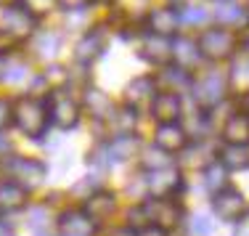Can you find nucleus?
Here are the masks:
<instances>
[{"instance_id": "1", "label": "nucleus", "mask_w": 249, "mask_h": 236, "mask_svg": "<svg viewBox=\"0 0 249 236\" xmlns=\"http://www.w3.org/2000/svg\"><path fill=\"white\" fill-rule=\"evenodd\" d=\"M48 106L37 96H21L14 104V125L27 138H40L48 130Z\"/></svg>"}, {"instance_id": "2", "label": "nucleus", "mask_w": 249, "mask_h": 236, "mask_svg": "<svg viewBox=\"0 0 249 236\" xmlns=\"http://www.w3.org/2000/svg\"><path fill=\"white\" fill-rule=\"evenodd\" d=\"M133 218H138V223H146V226H154V228H162V231H167V228H173L178 223V218H180V207L175 204L173 197L167 199H146V202H141L135 210H130V220Z\"/></svg>"}, {"instance_id": "3", "label": "nucleus", "mask_w": 249, "mask_h": 236, "mask_svg": "<svg viewBox=\"0 0 249 236\" xmlns=\"http://www.w3.org/2000/svg\"><path fill=\"white\" fill-rule=\"evenodd\" d=\"M196 45H199L201 58H207V61H225V58L236 56L239 37L225 27H215V29H204V32L199 35Z\"/></svg>"}, {"instance_id": "4", "label": "nucleus", "mask_w": 249, "mask_h": 236, "mask_svg": "<svg viewBox=\"0 0 249 236\" xmlns=\"http://www.w3.org/2000/svg\"><path fill=\"white\" fill-rule=\"evenodd\" d=\"M5 173L11 175V181L14 183H19L24 191H29V188H37L45 183V178H48V167H45V162H40V159L35 157H8L5 159Z\"/></svg>"}, {"instance_id": "5", "label": "nucleus", "mask_w": 249, "mask_h": 236, "mask_svg": "<svg viewBox=\"0 0 249 236\" xmlns=\"http://www.w3.org/2000/svg\"><path fill=\"white\" fill-rule=\"evenodd\" d=\"M45 106H48V120L61 130H72L80 122V104L69 96L67 88H53L51 96L45 98Z\"/></svg>"}, {"instance_id": "6", "label": "nucleus", "mask_w": 249, "mask_h": 236, "mask_svg": "<svg viewBox=\"0 0 249 236\" xmlns=\"http://www.w3.org/2000/svg\"><path fill=\"white\" fill-rule=\"evenodd\" d=\"M37 19L29 16L21 5H5L0 14V35L11 43H21V40L32 37Z\"/></svg>"}, {"instance_id": "7", "label": "nucleus", "mask_w": 249, "mask_h": 236, "mask_svg": "<svg viewBox=\"0 0 249 236\" xmlns=\"http://www.w3.org/2000/svg\"><path fill=\"white\" fill-rule=\"evenodd\" d=\"M143 186L149 191V197L167 199V197H175V191L183 186V178L178 173V167L173 164V167H162V170H146Z\"/></svg>"}, {"instance_id": "8", "label": "nucleus", "mask_w": 249, "mask_h": 236, "mask_svg": "<svg viewBox=\"0 0 249 236\" xmlns=\"http://www.w3.org/2000/svg\"><path fill=\"white\" fill-rule=\"evenodd\" d=\"M212 210L215 215L225 223H233V220H241V218L249 212V204L244 199V194L236 191V188H223V191L212 194Z\"/></svg>"}, {"instance_id": "9", "label": "nucleus", "mask_w": 249, "mask_h": 236, "mask_svg": "<svg viewBox=\"0 0 249 236\" xmlns=\"http://www.w3.org/2000/svg\"><path fill=\"white\" fill-rule=\"evenodd\" d=\"M191 91H194V101H196L199 109L210 111L225 98V80L217 72H207L201 80L191 82Z\"/></svg>"}, {"instance_id": "10", "label": "nucleus", "mask_w": 249, "mask_h": 236, "mask_svg": "<svg viewBox=\"0 0 249 236\" xmlns=\"http://www.w3.org/2000/svg\"><path fill=\"white\" fill-rule=\"evenodd\" d=\"M180 27V14L173 5H157L146 14V32L159 35V37H173Z\"/></svg>"}, {"instance_id": "11", "label": "nucleus", "mask_w": 249, "mask_h": 236, "mask_svg": "<svg viewBox=\"0 0 249 236\" xmlns=\"http://www.w3.org/2000/svg\"><path fill=\"white\" fill-rule=\"evenodd\" d=\"M157 77L151 74H141L133 82H127L124 88V98H127L130 109H143V106H151V101L157 98Z\"/></svg>"}, {"instance_id": "12", "label": "nucleus", "mask_w": 249, "mask_h": 236, "mask_svg": "<svg viewBox=\"0 0 249 236\" xmlns=\"http://www.w3.org/2000/svg\"><path fill=\"white\" fill-rule=\"evenodd\" d=\"M154 146L162 149L164 154H175L183 151L188 146V133L180 122H167V125H159L154 133Z\"/></svg>"}, {"instance_id": "13", "label": "nucleus", "mask_w": 249, "mask_h": 236, "mask_svg": "<svg viewBox=\"0 0 249 236\" xmlns=\"http://www.w3.org/2000/svg\"><path fill=\"white\" fill-rule=\"evenodd\" d=\"M149 109H151V117L159 122V125H167V122H178V120H180L183 101H180V96H178V93L159 91Z\"/></svg>"}, {"instance_id": "14", "label": "nucleus", "mask_w": 249, "mask_h": 236, "mask_svg": "<svg viewBox=\"0 0 249 236\" xmlns=\"http://www.w3.org/2000/svg\"><path fill=\"white\" fill-rule=\"evenodd\" d=\"M141 56H143L146 61L157 64V67H167V64L173 61V40L146 32L143 43H141Z\"/></svg>"}, {"instance_id": "15", "label": "nucleus", "mask_w": 249, "mask_h": 236, "mask_svg": "<svg viewBox=\"0 0 249 236\" xmlns=\"http://www.w3.org/2000/svg\"><path fill=\"white\" fill-rule=\"evenodd\" d=\"M104 51H106V35L101 32V29H90V32H85L77 40L74 58L80 64H93L96 58L104 56Z\"/></svg>"}, {"instance_id": "16", "label": "nucleus", "mask_w": 249, "mask_h": 236, "mask_svg": "<svg viewBox=\"0 0 249 236\" xmlns=\"http://www.w3.org/2000/svg\"><path fill=\"white\" fill-rule=\"evenodd\" d=\"M228 91L233 93V96H244V98L249 96V53H244V51L231 58Z\"/></svg>"}, {"instance_id": "17", "label": "nucleus", "mask_w": 249, "mask_h": 236, "mask_svg": "<svg viewBox=\"0 0 249 236\" xmlns=\"http://www.w3.org/2000/svg\"><path fill=\"white\" fill-rule=\"evenodd\" d=\"M82 101H85V106H88V111H90L93 120H98V122L114 120L117 106H114V101L109 98V93H104L101 88H88Z\"/></svg>"}, {"instance_id": "18", "label": "nucleus", "mask_w": 249, "mask_h": 236, "mask_svg": "<svg viewBox=\"0 0 249 236\" xmlns=\"http://www.w3.org/2000/svg\"><path fill=\"white\" fill-rule=\"evenodd\" d=\"M223 141L228 146H249V111H233L225 120Z\"/></svg>"}, {"instance_id": "19", "label": "nucleus", "mask_w": 249, "mask_h": 236, "mask_svg": "<svg viewBox=\"0 0 249 236\" xmlns=\"http://www.w3.org/2000/svg\"><path fill=\"white\" fill-rule=\"evenodd\" d=\"M138 149H141V138L130 130L117 133L114 138L106 144V151H109L111 162H127V159H133L138 154Z\"/></svg>"}, {"instance_id": "20", "label": "nucleus", "mask_w": 249, "mask_h": 236, "mask_svg": "<svg viewBox=\"0 0 249 236\" xmlns=\"http://www.w3.org/2000/svg\"><path fill=\"white\" fill-rule=\"evenodd\" d=\"M58 226H61L64 236H93V231H96V223L82 210H67L58 218Z\"/></svg>"}, {"instance_id": "21", "label": "nucleus", "mask_w": 249, "mask_h": 236, "mask_svg": "<svg viewBox=\"0 0 249 236\" xmlns=\"http://www.w3.org/2000/svg\"><path fill=\"white\" fill-rule=\"evenodd\" d=\"M117 207V202H114V194H109V191H98L96 194H90L88 197V202H85V215L90 218L93 223H104L106 218H111V212H114Z\"/></svg>"}, {"instance_id": "22", "label": "nucleus", "mask_w": 249, "mask_h": 236, "mask_svg": "<svg viewBox=\"0 0 249 236\" xmlns=\"http://www.w3.org/2000/svg\"><path fill=\"white\" fill-rule=\"evenodd\" d=\"M199 45H196V40H191V37H175L173 40V61H175V67H180V69H194L199 64Z\"/></svg>"}, {"instance_id": "23", "label": "nucleus", "mask_w": 249, "mask_h": 236, "mask_svg": "<svg viewBox=\"0 0 249 236\" xmlns=\"http://www.w3.org/2000/svg\"><path fill=\"white\" fill-rule=\"evenodd\" d=\"M247 8L239 0H217L215 5V19L220 27H239L241 21H247Z\"/></svg>"}, {"instance_id": "24", "label": "nucleus", "mask_w": 249, "mask_h": 236, "mask_svg": "<svg viewBox=\"0 0 249 236\" xmlns=\"http://www.w3.org/2000/svg\"><path fill=\"white\" fill-rule=\"evenodd\" d=\"M27 204V191L14 181L0 183V210L3 212H16Z\"/></svg>"}, {"instance_id": "25", "label": "nucleus", "mask_w": 249, "mask_h": 236, "mask_svg": "<svg viewBox=\"0 0 249 236\" xmlns=\"http://www.w3.org/2000/svg\"><path fill=\"white\" fill-rule=\"evenodd\" d=\"M159 82H164V91H170V93H178V96H180L183 91H186V88H191V74L186 72V69H180V67H164L162 69V74H159L157 77V85Z\"/></svg>"}, {"instance_id": "26", "label": "nucleus", "mask_w": 249, "mask_h": 236, "mask_svg": "<svg viewBox=\"0 0 249 236\" xmlns=\"http://www.w3.org/2000/svg\"><path fill=\"white\" fill-rule=\"evenodd\" d=\"M217 162L223 164L225 170H247L249 167V146H228L225 144L220 151H217Z\"/></svg>"}, {"instance_id": "27", "label": "nucleus", "mask_w": 249, "mask_h": 236, "mask_svg": "<svg viewBox=\"0 0 249 236\" xmlns=\"http://www.w3.org/2000/svg\"><path fill=\"white\" fill-rule=\"evenodd\" d=\"M27 74H29V61L27 58L3 56V72H0V80H5L8 85H16V82L27 80Z\"/></svg>"}, {"instance_id": "28", "label": "nucleus", "mask_w": 249, "mask_h": 236, "mask_svg": "<svg viewBox=\"0 0 249 236\" xmlns=\"http://www.w3.org/2000/svg\"><path fill=\"white\" fill-rule=\"evenodd\" d=\"M32 48L40 58H53L58 53V48H61V35L58 32H37Z\"/></svg>"}, {"instance_id": "29", "label": "nucleus", "mask_w": 249, "mask_h": 236, "mask_svg": "<svg viewBox=\"0 0 249 236\" xmlns=\"http://www.w3.org/2000/svg\"><path fill=\"white\" fill-rule=\"evenodd\" d=\"M204 186L210 194H217V191H223V188H228V170H225L220 162H212L210 167L204 170Z\"/></svg>"}, {"instance_id": "30", "label": "nucleus", "mask_w": 249, "mask_h": 236, "mask_svg": "<svg viewBox=\"0 0 249 236\" xmlns=\"http://www.w3.org/2000/svg\"><path fill=\"white\" fill-rule=\"evenodd\" d=\"M178 14H180V24H204L207 19H210V11L204 8V5H183V8H178Z\"/></svg>"}, {"instance_id": "31", "label": "nucleus", "mask_w": 249, "mask_h": 236, "mask_svg": "<svg viewBox=\"0 0 249 236\" xmlns=\"http://www.w3.org/2000/svg\"><path fill=\"white\" fill-rule=\"evenodd\" d=\"M143 167H146V170H162V167H173V157H170V154H164L162 149H157V146H151V149L146 151Z\"/></svg>"}, {"instance_id": "32", "label": "nucleus", "mask_w": 249, "mask_h": 236, "mask_svg": "<svg viewBox=\"0 0 249 236\" xmlns=\"http://www.w3.org/2000/svg\"><path fill=\"white\" fill-rule=\"evenodd\" d=\"M56 5H58V0H21V8H24L29 16H35V19L51 14Z\"/></svg>"}, {"instance_id": "33", "label": "nucleus", "mask_w": 249, "mask_h": 236, "mask_svg": "<svg viewBox=\"0 0 249 236\" xmlns=\"http://www.w3.org/2000/svg\"><path fill=\"white\" fill-rule=\"evenodd\" d=\"M212 228H215V220H210L207 215L191 218V234L194 236H212Z\"/></svg>"}, {"instance_id": "34", "label": "nucleus", "mask_w": 249, "mask_h": 236, "mask_svg": "<svg viewBox=\"0 0 249 236\" xmlns=\"http://www.w3.org/2000/svg\"><path fill=\"white\" fill-rule=\"evenodd\" d=\"M88 164H98V167H104V170L111 167V157H109V151H106V144L88 154Z\"/></svg>"}, {"instance_id": "35", "label": "nucleus", "mask_w": 249, "mask_h": 236, "mask_svg": "<svg viewBox=\"0 0 249 236\" xmlns=\"http://www.w3.org/2000/svg\"><path fill=\"white\" fill-rule=\"evenodd\" d=\"M11 122H14V104L0 98V133H3Z\"/></svg>"}, {"instance_id": "36", "label": "nucleus", "mask_w": 249, "mask_h": 236, "mask_svg": "<svg viewBox=\"0 0 249 236\" xmlns=\"http://www.w3.org/2000/svg\"><path fill=\"white\" fill-rule=\"evenodd\" d=\"M93 0H58V5H64L67 11H82V8H88Z\"/></svg>"}, {"instance_id": "37", "label": "nucleus", "mask_w": 249, "mask_h": 236, "mask_svg": "<svg viewBox=\"0 0 249 236\" xmlns=\"http://www.w3.org/2000/svg\"><path fill=\"white\" fill-rule=\"evenodd\" d=\"M29 218H32V220H29V223H32V226L35 228H40V226H43V218H45V210L43 207H40V210H32V212H29Z\"/></svg>"}, {"instance_id": "38", "label": "nucleus", "mask_w": 249, "mask_h": 236, "mask_svg": "<svg viewBox=\"0 0 249 236\" xmlns=\"http://www.w3.org/2000/svg\"><path fill=\"white\" fill-rule=\"evenodd\" d=\"M138 236H167L162 231V228H154V226H146V228H141Z\"/></svg>"}, {"instance_id": "39", "label": "nucleus", "mask_w": 249, "mask_h": 236, "mask_svg": "<svg viewBox=\"0 0 249 236\" xmlns=\"http://www.w3.org/2000/svg\"><path fill=\"white\" fill-rule=\"evenodd\" d=\"M111 236H138V231H135L133 226H127V228H117Z\"/></svg>"}, {"instance_id": "40", "label": "nucleus", "mask_w": 249, "mask_h": 236, "mask_svg": "<svg viewBox=\"0 0 249 236\" xmlns=\"http://www.w3.org/2000/svg\"><path fill=\"white\" fill-rule=\"evenodd\" d=\"M0 236H16V234H14V228H11L5 220H0Z\"/></svg>"}, {"instance_id": "41", "label": "nucleus", "mask_w": 249, "mask_h": 236, "mask_svg": "<svg viewBox=\"0 0 249 236\" xmlns=\"http://www.w3.org/2000/svg\"><path fill=\"white\" fill-rule=\"evenodd\" d=\"M5 151H8V138H5L3 133H0V157H3Z\"/></svg>"}, {"instance_id": "42", "label": "nucleus", "mask_w": 249, "mask_h": 236, "mask_svg": "<svg viewBox=\"0 0 249 236\" xmlns=\"http://www.w3.org/2000/svg\"><path fill=\"white\" fill-rule=\"evenodd\" d=\"M244 53H249V35L244 37Z\"/></svg>"}, {"instance_id": "43", "label": "nucleus", "mask_w": 249, "mask_h": 236, "mask_svg": "<svg viewBox=\"0 0 249 236\" xmlns=\"http://www.w3.org/2000/svg\"><path fill=\"white\" fill-rule=\"evenodd\" d=\"M16 0H0V5H14Z\"/></svg>"}, {"instance_id": "44", "label": "nucleus", "mask_w": 249, "mask_h": 236, "mask_svg": "<svg viewBox=\"0 0 249 236\" xmlns=\"http://www.w3.org/2000/svg\"><path fill=\"white\" fill-rule=\"evenodd\" d=\"M173 3H175V5H186L188 0H173Z\"/></svg>"}, {"instance_id": "45", "label": "nucleus", "mask_w": 249, "mask_h": 236, "mask_svg": "<svg viewBox=\"0 0 249 236\" xmlns=\"http://www.w3.org/2000/svg\"><path fill=\"white\" fill-rule=\"evenodd\" d=\"M0 72H3V56H0Z\"/></svg>"}, {"instance_id": "46", "label": "nucleus", "mask_w": 249, "mask_h": 236, "mask_svg": "<svg viewBox=\"0 0 249 236\" xmlns=\"http://www.w3.org/2000/svg\"><path fill=\"white\" fill-rule=\"evenodd\" d=\"M247 104H249V96H247Z\"/></svg>"}, {"instance_id": "47", "label": "nucleus", "mask_w": 249, "mask_h": 236, "mask_svg": "<svg viewBox=\"0 0 249 236\" xmlns=\"http://www.w3.org/2000/svg\"><path fill=\"white\" fill-rule=\"evenodd\" d=\"M40 236H45V234H40Z\"/></svg>"}, {"instance_id": "48", "label": "nucleus", "mask_w": 249, "mask_h": 236, "mask_svg": "<svg viewBox=\"0 0 249 236\" xmlns=\"http://www.w3.org/2000/svg\"><path fill=\"white\" fill-rule=\"evenodd\" d=\"M247 14H249V11H247Z\"/></svg>"}, {"instance_id": "49", "label": "nucleus", "mask_w": 249, "mask_h": 236, "mask_svg": "<svg viewBox=\"0 0 249 236\" xmlns=\"http://www.w3.org/2000/svg\"><path fill=\"white\" fill-rule=\"evenodd\" d=\"M61 236H64V234H61Z\"/></svg>"}]
</instances>
